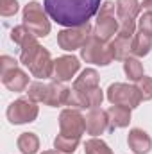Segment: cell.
Instances as JSON below:
<instances>
[{
    "instance_id": "6da1fadb",
    "label": "cell",
    "mask_w": 152,
    "mask_h": 154,
    "mask_svg": "<svg viewBox=\"0 0 152 154\" xmlns=\"http://www.w3.org/2000/svg\"><path fill=\"white\" fill-rule=\"evenodd\" d=\"M102 0H45V11L56 23L63 27H79L90 23L99 13Z\"/></svg>"
},
{
    "instance_id": "83f0119b",
    "label": "cell",
    "mask_w": 152,
    "mask_h": 154,
    "mask_svg": "<svg viewBox=\"0 0 152 154\" xmlns=\"http://www.w3.org/2000/svg\"><path fill=\"white\" fill-rule=\"evenodd\" d=\"M0 65H2V74L4 72H9L13 68H18V61L11 56H2L0 57Z\"/></svg>"
},
{
    "instance_id": "9c48e42d",
    "label": "cell",
    "mask_w": 152,
    "mask_h": 154,
    "mask_svg": "<svg viewBox=\"0 0 152 154\" xmlns=\"http://www.w3.org/2000/svg\"><path fill=\"white\" fill-rule=\"evenodd\" d=\"M91 31L93 29H91L90 23H84V25H79V27H66V29L57 32V45L63 50H68V52L82 48L84 43L88 41V38L93 34Z\"/></svg>"
},
{
    "instance_id": "e0dca14e",
    "label": "cell",
    "mask_w": 152,
    "mask_h": 154,
    "mask_svg": "<svg viewBox=\"0 0 152 154\" xmlns=\"http://www.w3.org/2000/svg\"><path fill=\"white\" fill-rule=\"evenodd\" d=\"M108 116H109V127H111V131L127 127L129 122H131V108L113 104L108 109Z\"/></svg>"
},
{
    "instance_id": "3957f363",
    "label": "cell",
    "mask_w": 152,
    "mask_h": 154,
    "mask_svg": "<svg viewBox=\"0 0 152 154\" xmlns=\"http://www.w3.org/2000/svg\"><path fill=\"white\" fill-rule=\"evenodd\" d=\"M81 57L86 63H93V65H100V66H108L111 65L114 59V50L111 41H102L97 38L95 34H91L88 41L84 43V47L81 48Z\"/></svg>"
},
{
    "instance_id": "ffe728a7",
    "label": "cell",
    "mask_w": 152,
    "mask_h": 154,
    "mask_svg": "<svg viewBox=\"0 0 152 154\" xmlns=\"http://www.w3.org/2000/svg\"><path fill=\"white\" fill-rule=\"evenodd\" d=\"M152 48V36L147 32H141L138 31L132 38V47H131V52L134 54V57H143L150 52Z\"/></svg>"
},
{
    "instance_id": "d4e9b609",
    "label": "cell",
    "mask_w": 152,
    "mask_h": 154,
    "mask_svg": "<svg viewBox=\"0 0 152 154\" xmlns=\"http://www.w3.org/2000/svg\"><path fill=\"white\" fill-rule=\"evenodd\" d=\"M136 88L141 95V100H150L152 99V77L143 75L136 82Z\"/></svg>"
},
{
    "instance_id": "2e32d148",
    "label": "cell",
    "mask_w": 152,
    "mask_h": 154,
    "mask_svg": "<svg viewBox=\"0 0 152 154\" xmlns=\"http://www.w3.org/2000/svg\"><path fill=\"white\" fill-rule=\"evenodd\" d=\"M2 82L11 91H25L29 88V75L20 68H13L2 74Z\"/></svg>"
},
{
    "instance_id": "f546056e",
    "label": "cell",
    "mask_w": 152,
    "mask_h": 154,
    "mask_svg": "<svg viewBox=\"0 0 152 154\" xmlns=\"http://www.w3.org/2000/svg\"><path fill=\"white\" fill-rule=\"evenodd\" d=\"M43 154H61L59 151H45Z\"/></svg>"
},
{
    "instance_id": "7402d4cb",
    "label": "cell",
    "mask_w": 152,
    "mask_h": 154,
    "mask_svg": "<svg viewBox=\"0 0 152 154\" xmlns=\"http://www.w3.org/2000/svg\"><path fill=\"white\" fill-rule=\"evenodd\" d=\"M16 145L23 154H36L39 149V138L34 133H22L18 136Z\"/></svg>"
},
{
    "instance_id": "5b68a950",
    "label": "cell",
    "mask_w": 152,
    "mask_h": 154,
    "mask_svg": "<svg viewBox=\"0 0 152 154\" xmlns=\"http://www.w3.org/2000/svg\"><path fill=\"white\" fill-rule=\"evenodd\" d=\"M114 9H116V4L109 2V0L104 2L99 9V16H97L93 34L97 38H100L102 41H111L114 38V34H118V31H120V22L114 16Z\"/></svg>"
},
{
    "instance_id": "4316f807",
    "label": "cell",
    "mask_w": 152,
    "mask_h": 154,
    "mask_svg": "<svg viewBox=\"0 0 152 154\" xmlns=\"http://www.w3.org/2000/svg\"><path fill=\"white\" fill-rule=\"evenodd\" d=\"M138 31L147 32L152 36V13H143L138 18Z\"/></svg>"
},
{
    "instance_id": "484cf974",
    "label": "cell",
    "mask_w": 152,
    "mask_h": 154,
    "mask_svg": "<svg viewBox=\"0 0 152 154\" xmlns=\"http://www.w3.org/2000/svg\"><path fill=\"white\" fill-rule=\"evenodd\" d=\"M18 13V0H0V14L13 16Z\"/></svg>"
},
{
    "instance_id": "cb8c5ba5",
    "label": "cell",
    "mask_w": 152,
    "mask_h": 154,
    "mask_svg": "<svg viewBox=\"0 0 152 154\" xmlns=\"http://www.w3.org/2000/svg\"><path fill=\"white\" fill-rule=\"evenodd\" d=\"M84 152L86 154H113V151L109 149V145L104 142V140H99V138H90L86 143H84Z\"/></svg>"
},
{
    "instance_id": "9a60e30c",
    "label": "cell",
    "mask_w": 152,
    "mask_h": 154,
    "mask_svg": "<svg viewBox=\"0 0 152 154\" xmlns=\"http://www.w3.org/2000/svg\"><path fill=\"white\" fill-rule=\"evenodd\" d=\"M127 143H129V149L134 154H149L152 149L150 136L143 129H138V127H134V129L129 131Z\"/></svg>"
},
{
    "instance_id": "277c9868",
    "label": "cell",
    "mask_w": 152,
    "mask_h": 154,
    "mask_svg": "<svg viewBox=\"0 0 152 154\" xmlns=\"http://www.w3.org/2000/svg\"><path fill=\"white\" fill-rule=\"evenodd\" d=\"M48 14L45 11V5H41L39 2L32 0L23 7V23L36 38H45L50 32V22H48Z\"/></svg>"
},
{
    "instance_id": "4fadbf2b",
    "label": "cell",
    "mask_w": 152,
    "mask_h": 154,
    "mask_svg": "<svg viewBox=\"0 0 152 154\" xmlns=\"http://www.w3.org/2000/svg\"><path fill=\"white\" fill-rule=\"evenodd\" d=\"M27 68H29V72L32 75L38 77V79H48V77H52L54 75V61H52L50 52L41 47Z\"/></svg>"
},
{
    "instance_id": "7a4b0ae2",
    "label": "cell",
    "mask_w": 152,
    "mask_h": 154,
    "mask_svg": "<svg viewBox=\"0 0 152 154\" xmlns=\"http://www.w3.org/2000/svg\"><path fill=\"white\" fill-rule=\"evenodd\" d=\"M70 88L65 86L59 81H52V82H32L27 88V95L29 99L43 102L50 108H57V106H66L68 104V97H70Z\"/></svg>"
},
{
    "instance_id": "d6986e66",
    "label": "cell",
    "mask_w": 152,
    "mask_h": 154,
    "mask_svg": "<svg viewBox=\"0 0 152 154\" xmlns=\"http://www.w3.org/2000/svg\"><path fill=\"white\" fill-rule=\"evenodd\" d=\"M132 38H134V36H127V34H120V32L114 36V39L111 41L113 50H114V59L123 61V59L129 57V54H132V52H131Z\"/></svg>"
},
{
    "instance_id": "5bb4252c",
    "label": "cell",
    "mask_w": 152,
    "mask_h": 154,
    "mask_svg": "<svg viewBox=\"0 0 152 154\" xmlns=\"http://www.w3.org/2000/svg\"><path fill=\"white\" fill-rule=\"evenodd\" d=\"M106 131H111L108 111L99 109V108L97 109H90V113L86 115V133L97 138L99 134H104Z\"/></svg>"
},
{
    "instance_id": "8fae6325",
    "label": "cell",
    "mask_w": 152,
    "mask_h": 154,
    "mask_svg": "<svg viewBox=\"0 0 152 154\" xmlns=\"http://www.w3.org/2000/svg\"><path fill=\"white\" fill-rule=\"evenodd\" d=\"M102 100H104V91L100 88H93V90H88V91L72 90L66 106L75 108V109H86V108L88 109H97V108H100Z\"/></svg>"
},
{
    "instance_id": "44dd1931",
    "label": "cell",
    "mask_w": 152,
    "mask_h": 154,
    "mask_svg": "<svg viewBox=\"0 0 152 154\" xmlns=\"http://www.w3.org/2000/svg\"><path fill=\"white\" fill-rule=\"evenodd\" d=\"M79 143H81V138H77V136H68V134H57L56 136V140H54V147H56V151H59V152L63 154H72L75 152V149L79 147Z\"/></svg>"
},
{
    "instance_id": "ac0fdd59",
    "label": "cell",
    "mask_w": 152,
    "mask_h": 154,
    "mask_svg": "<svg viewBox=\"0 0 152 154\" xmlns=\"http://www.w3.org/2000/svg\"><path fill=\"white\" fill-rule=\"evenodd\" d=\"M93 88H99V72L95 68H86L74 81V88L72 90L88 91V90H93Z\"/></svg>"
},
{
    "instance_id": "f1b7e54d",
    "label": "cell",
    "mask_w": 152,
    "mask_h": 154,
    "mask_svg": "<svg viewBox=\"0 0 152 154\" xmlns=\"http://www.w3.org/2000/svg\"><path fill=\"white\" fill-rule=\"evenodd\" d=\"M141 9L145 13H152V0H143L141 2Z\"/></svg>"
},
{
    "instance_id": "30bf717a",
    "label": "cell",
    "mask_w": 152,
    "mask_h": 154,
    "mask_svg": "<svg viewBox=\"0 0 152 154\" xmlns=\"http://www.w3.org/2000/svg\"><path fill=\"white\" fill-rule=\"evenodd\" d=\"M59 129H61V134L81 138L86 131V116H82L81 111L74 108L63 109L59 115Z\"/></svg>"
},
{
    "instance_id": "603a6c76",
    "label": "cell",
    "mask_w": 152,
    "mask_h": 154,
    "mask_svg": "<svg viewBox=\"0 0 152 154\" xmlns=\"http://www.w3.org/2000/svg\"><path fill=\"white\" fill-rule=\"evenodd\" d=\"M123 72L132 82H138L143 77V65L140 63L138 57H131L129 56L127 59H123Z\"/></svg>"
},
{
    "instance_id": "52a82bcc",
    "label": "cell",
    "mask_w": 152,
    "mask_h": 154,
    "mask_svg": "<svg viewBox=\"0 0 152 154\" xmlns=\"http://www.w3.org/2000/svg\"><path fill=\"white\" fill-rule=\"evenodd\" d=\"M38 113H39V108L36 104V100L32 99H16L14 102L9 104L5 115H7V120L14 125H20V124H31L38 118Z\"/></svg>"
},
{
    "instance_id": "8992f818",
    "label": "cell",
    "mask_w": 152,
    "mask_h": 154,
    "mask_svg": "<svg viewBox=\"0 0 152 154\" xmlns=\"http://www.w3.org/2000/svg\"><path fill=\"white\" fill-rule=\"evenodd\" d=\"M141 4L138 0H116V18L120 22V34H136V18L140 14Z\"/></svg>"
},
{
    "instance_id": "7c38bea8",
    "label": "cell",
    "mask_w": 152,
    "mask_h": 154,
    "mask_svg": "<svg viewBox=\"0 0 152 154\" xmlns=\"http://www.w3.org/2000/svg\"><path fill=\"white\" fill-rule=\"evenodd\" d=\"M81 68V63L75 56H61L57 59H54V81L65 82L70 81L72 77H75V74Z\"/></svg>"
},
{
    "instance_id": "ba28073f",
    "label": "cell",
    "mask_w": 152,
    "mask_h": 154,
    "mask_svg": "<svg viewBox=\"0 0 152 154\" xmlns=\"http://www.w3.org/2000/svg\"><path fill=\"white\" fill-rule=\"evenodd\" d=\"M106 97L111 104L125 106V108H131V109L138 108L140 102H141V95H140L138 88L132 86V84H125V82H113L108 88Z\"/></svg>"
}]
</instances>
